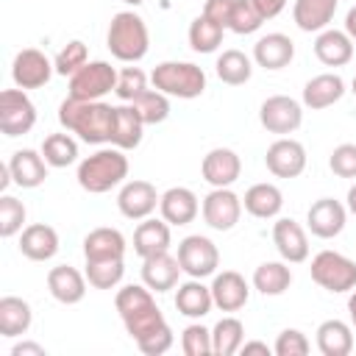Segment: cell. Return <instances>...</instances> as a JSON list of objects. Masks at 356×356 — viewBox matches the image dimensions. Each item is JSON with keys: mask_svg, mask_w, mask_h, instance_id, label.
Wrapping results in <instances>:
<instances>
[{"mask_svg": "<svg viewBox=\"0 0 356 356\" xmlns=\"http://www.w3.org/2000/svg\"><path fill=\"white\" fill-rule=\"evenodd\" d=\"M117 86V70L108 61H86L70 75V97L75 100H103Z\"/></svg>", "mask_w": 356, "mask_h": 356, "instance_id": "obj_7", "label": "cell"}, {"mask_svg": "<svg viewBox=\"0 0 356 356\" xmlns=\"http://www.w3.org/2000/svg\"><path fill=\"white\" fill-rule=\"evenodd\" d=\"M78 186L89 195L111 192L114 186L125 184L128 178V156L120 147H100L78 164Z\"/></svg>", "mask_w": 356, "mask_h": 356, "instance_id": "obj_3", "label": "cell"}, {"mask_svg": "<svg viewBox=\"0 0 356 356\" xmlns=\"http://www.w3.org/2000/svg\"><path fill=\"white\" fill-rule=\"evenodd\" d=\"M131 106L142 117L145 125H159V122H164L170 117V97L164 92H159V89H145L139 97L131 100Z\"/></svg>", "mask_w": 356, "mask_h": 356, "instance_id": "obj_41", "label": "cell"}, {"mask_svg": "<svg viewBox=\"0 0 356 356\" xmlns=\"http://www.w3.org/2000/svg\"><path fill=\"white\" fill-rule=\"evenodd\" d=\"M161 195L156 192V186L150 181H142V178H134V181H125L120 195H117V209L122 217L128 220H145L156 211Z\"/></svg>", "mask_w": 356, "mask_h": 356, "instance_id": "obj_14", "label": "cell"}, {"mask_svg": "<svg viewBox=\"0 0 356 356\" xmlns=\"http://www.w3.org/2000/svg\"><path fill=\"white\" fill-rule=\"evenodd\" d=\"M317 350L323 356H348L353 350V325L345 320H323L317 325Z\"/></svg>", "mask_w": 356, "mask_h": 356, "instance_id": "obj_32", "label": "cell"}, {"mask_svg": "<svg viewBox=\"0 0 356 356\" xmlns=\"http://www.w3.org/2000/svg\"><path fill=\"white\" fill-rule=\"evenodd\" d=\"M178 264L189 278H209L220 267V250L209 236L189 234L178 242Z\"/></svg>", "mask_w": 356, "mask_h": 356, "instance_id": "obj_8", "label": "cell"}, {"mask_svg": "<svg viewBox=\"0 0 356 356\" xmlns=\"http://www.w3.org/2000/svg\"><path fill=\"white\" fill-rule=\"evenodd\" d=\"M11 356H47V350H44V345H39V342L22 339V342H17V345L11 348Z\"/></svg>", "mask_w": 356, "mask_h": 356, "instance_id": "obj_51", "label": "cell"}, {"mask_svg": "<svg viewBox=\"0 0 356 356\" xmlns=\"http://www.w3.org/2000/svg\"><path fill=\"white\" fill-rule=\"evenodd\" d=\"M153 89L164 92L167 97L195 100L206 92V72L192 61H161L150 72Z\"/></svg>", "mask_w": 356, "mask_h": 356, "instance_id": "obj_5", "label": "cell"}, {"mask_svg": "<svg viewBox=\"0 0 356 356\" xmlns=\"http://www.w3.org/2000/svg\"><path fill=\"white\" fill-rule=\"evenodd\" d=\"M312 281L325 289V292H334V295H342V292H350L356 289V261L348 259L345 253H337V250H320L314 259H312Z\"/></svg>", "mask_w": 356, "mask_h": 356, "instance_id": "obj_6", "label": "cell"}, {"mask_svg": "<svg viewBox=\"0 0 356 356\" xmlns=\"http://www.w3.org/2000/svg\"><path fill=\"white\" fill-rule=\"evenodd\" d=\"M58 122L64 131L75 134L86 145H106L111 142L114 128V106L103 100H75L67 97L58 106Z\"/></svg>", "mask_w": 356, "mask_h": 356, "instance_id": "obj_2", "label": "cell"}, {"mask_svg": "<svg viewBox=\"0 0 356 356\" xmlns=\"http://www.w3.org/2000/svg\"><path fill=\"white\" fill-rule=\"evenodd\" d=\"M214 298H211V286L203 284V278H189L184 284H178L175 289V309L178 314L189 317V320H200L211 312Z\"/></svg>", "mask_w": 356, "mask_h": 356, "instance_id": "obj_26", "label": "cell"}, {"mask_svg": "<svg viewBox=\"0 0 356 356\" xmlns=\"http://www.w3.org/2000/svg\"><path fill=\"white\" fill-rule=\"evenodd\" d=\"M342 95H345L342 75L323 72V75H314V78L306 81V86H303V106L312 108V111H320V108H328V106L339 103Z\"/></svg>", "mask_w": 356, "mask_h": 356, "instance_id": "obj_25", "label": "cell"}, {"mask_svg": "<svg viewBox=\"0 0 356 356\" xmlns=\"http://www.w3.org/2000/svg\"><path fill=\"white\" fill-rule=\"evenodd\" d=\"M122 3H128V6H134V8H136V6H142L145 0H122Z\"/></svg>", "mask_w": 356, "mask_h": 356, "instance_id": "obj_56", "label": "cell"}, {"mask_svg": "<svg viewBox=\"0 0 356 356\" xmlns=\"http://www.w3.org/2000/svg\"><path fill=\"white\" fill-rule=\"evenodd\" d=\"M309 350H312V345H309L306 334L298 331V328H284L278 334L275 345H273V353L275 356H306Z\"/></svg>", "mask_w": 356, "mask_h": 356, "instance_id": "obj_47", "label": "cell"}, {"mask_svg": "<svg viewBox=\"0 0 356 356\" xmlns=\"http://www.w3.org/2000/svg\"><path fill=\"white\" fill-rule=\"evenodd\" d=\"M245 342V325L239 317H222L211 328V348L214 356H234Z\"/></svg>", "mask_w": 356, "mask_h": 356, "instance_id": "obj_37", "label": "cell"}, {"mask_svg": "<svg viewBox=\"0 0 356 356\" xmlns=\"http://www.w3.org/2000/svg\"><path fill=\"white\" fill-rule=\"evenodd\" d=\"M86 281L95 289H114L120 286L122 275H125V261L122 259H95L86 261Z\"/></svg>", "mask_w": 356, "mask_h": 356, "instance_id": "obj_40", "label": "cell"}, {"mask_svg": "<svg viewBox=\"0 0 356 356\" xmlns=\"http://www.w3.org/2000/svg\"><path fill=\"white\" fill-rule=\"evenodd\" d=\"M348 222V206H342L334 197H320L306 211V225L317 239H334L345 231Z\"/></svg>", "mask_w": 356, "mask_h": 356, "instance_id": "obj_15", "label": "cell"}, {"mask_svg": "<svg viewBox=\"0 0 356 356\" xmlns=\"http://www.w3.org/2000/svg\"><path fill=\"white\" fill-rule=\"evenodd\" d=\"M264 164L275 178H298L306 170V147L292 136H278L267 147Z\"/></svg>", "mask_w": 356, "mask_h": 356, "instance_id": "obj_13", "label": "cell"}, {"mask_svg": "<svg viewBox=\"0 0 356 356\" xmlns=\"http://www.w3.org/2000/svg\"><path fill=\"white\" fill-rule=\"evenodd\" d=\"M114 309H117L128 337L136 342V348L145 356H161L172 348V342H175L172 328L164 320L161 309L156 306L153 292L145 284L120 286L114 295Z\"/></svg>", "mask_w": 356, "mask_h": 356, "instance_id": "obj_1", "label": "cell"}, {"mask_svg": "<svg viewBox=\"0 0 356 356\" xmlns=\"http://www.w3.org/2000/svg\"><path fill=\"white\" fill-rule=\"evenodd\" d=\"M295 58V42L286 33H267L253 44V61L261 70H284Z\"/></svg>", "mask_w": 356, "mask_h": 356, "instance_id": "obj_24", "label": "cell"}, {"mask_svg": "<svg viewBox=\"0 0 356 356\" xmlns=\"http://www.w3.org/2000/svg\"><path fill=\"white\" fill-rule=\"evenodd\" d=\"M86 61H89V50H86V44H83L81 39H72V42H67V44L56 53V58H53V64H56V75L70 78V75L78 72Z\"/></svg>", "mask_w": 356, "mask_h": 356, "instance_id": "obj_44", "label": "cell"}, {"mask_svg": "<svg viewBox=\"0 0 356 356\" xmlns=\"http://www.w3.org/2000/svg\"><path fill=\"white\" fill-rule=\"evenodd\" d=\"M273 245H275L278 256L289 264H300L309 259V236H306L303 225L295 222L292 217H278L273 222Z\"/></svg>", "mask_w": 356, "mask_h": 356, "instance_id": "obj_17", "label": "cell"}, {"mask_svg": "<svg viewBox=\"0 0 356 356\" xmlns=\"http://www.w3.org/2000/svg\"><path fill=\"white\" fill-rule=\"evenodd\" d=\"M214 70H217V78H220L222 83H228V86H242V83H248L250 75H253V58H250L248 53H242V50H222V53L217 56Z\"/></svg>", "mask_w": 356, "mask_h": 356, "instance_id": "obj_36", "label": "cell"}, {"mask_svg": "<svg viewBox=\"0 0 356 356\" xmlns=\"http://www.w3.org/2000/svg\"><path fill=\"white\" fill-rule=\"evenodd\" d=\"M181 350L186 356H211L214 348H211V331L200 323H189L184 331H181Z\"/></svg>", "mask_w": 356, "mask_h": 356, "instance_id": "obj_45", "label": "cell"}, {"mask_svg": "<svg viewBox=\"0 0 356 356\" xmlns=\"http://www.w3.org/2000/svg\"><path fill=\"white\" fill-rule=\"evenodd\" d=\"M339 0H295L292 19L306 33H320L334 22Z\"/></svg>", "mask_w": 356, "mask_h": 356, "instance_id": "obj_28", "label": "cell"}, {"mask_svg": "<svg viewBox=\"0 0 356 356\" xmlns=\"http://www.w3.org/2000/svg\"><path fill=\"white\" fill-rule=\"evenodd\" d=\"M200 175L209 186H231L242 175V159L231 147H211L200 161Z\"/></svg>", "mask_w": 356, "mask_h": 356, "instance_id": "obj_16", "label": "cell"}, {"mask_svg": "<svg viewBox=\"0 0 356 356\" xmlns=\"http://www.w3.org/2000/svg\"><path fill=\"white\" fill-rule=\"evenodd\" d=\"M292 284V270H289V261H261L256 270H253V289H259L261 295H284Z\"/></svg>", "mask_w": 356, "mask_h": 356, "instance_id": "obj_35", "label": "cell"}, {"mask_svg": "<svg viewBox=\"0 0 356 356\" xmlns=\"http://www.w3.org/2000/svg\"><path fill=\"white\" fill-rule=\"evenodd\" d=\"M106 47L117 61L136 64L150 50V33L136 11H117L106 31Z\"/></svg>", "mask_w": 356, "mask_h": 356, "instance_id": "obj_4", "label": "cell"}, {"mask_svg": "<svg viewBox=\"0 0 356 356\" xmlns=\"http://www.w3.org/2000/svg\"><path fill=\"white\" fill-rule=\"evenodd\" d=\"M345 33L356 42V6H350L348 14H345Z\"/></svg>", "mask_w": 356, "mask_h": 356, "instance_id": "obj_53", "label": "cell"}, {"mask_svg": "<svg viewBox=\"0 0 356 356\" xmlns=\"http://www.w3.org/2000/svg\"><path fill=\"white\" fill-rule=\"evenodd\" d=\"M211 298L220 312H239V309H245V303L250 298V286H248L245 275H239L236 270H222V273H214Z\"/></svg>", "mask_w": 356, "mask_h": 356, "instance_id": "obj_21", "label": "cell"}, {"mask_svg": "<svg viewBox=\"0 0 356 356\" xmlns=\"http://www.w3.org/2000/svg\"><path fill=\"white\" fill-rule=\"evenodd\" d=\"M242 209H245L250 217H256V220H273V217H278L281 209H284V195H281V189H278L275 184L261 181V184H253V186L245 192Z\"/></svg>", "mask_w": 356, "mask_h": 356, "instance_id": "obj_30", "label": "cell"}, {"mask_svg": "<svg viewBox=\"0 0 356 356\" xmlns=\"http://www.w3.org/2000/svg\"><path fill=\"white\" fill-rule=\"evenodd\" d=\"M42 156H44V161H47L50 167H56V170L70 167V164H75V159H78V142L70 136V131H67V134H50V136H44V142H42Z\"/></svg>", "mask_w": 356, "mask_h": 356, "instance_id": "obj_39", "label": "cell"}, {"mask_svg": "<svg viewBox=\"0 0 356 356\" xmlns=\"http://www.w3.org/2000/svg\"><path fill=\"white\" fill-rule=\"evenodd\" d=\"M142 131H145V122L134 111L131 103L114 106V128H111V145L114 147H120V150L139 147L142 145Z\"/></svg>", "mask_w": 356, "mask_h": 356, "instance_id": "obj_34", "label": "cell"}, {"mask_svg": "<svg viewBox=\"0 0 356 356\" xmlns=\"http://www.w3.org/2000/svg\"><path fill=\"white\" fill-rule=\"evenodd\" d=\"M345 200H348V203H345V206H348V211L356 217V184L348 189V197H345Z\"/></svg>", "mask_w": 356, "mask_h": 356, "instance_id": "obj_55", "label": "cell"}, {"mask_svg": "<svg viewBox=\"0 0 356 356\" xmlns=\"http://www.w3.org/2000/svg\"><path fill=\"white\" fill-rule=\"evenodd\" d=\"M36 125V106L25 89H3L0 92V131L6 136H22Z\"/></svg>", "mask_w": 356, "mask_h": 356, "instance_id": "obj_9", "label": "cell"}, {"mask_svg": "<svg viewBox=\"0 0 356 356\" xmlns=\"http://www.w3.org/2000/svg\"><path fill=\"white\" fill-rule=\"evenodd\" d=\"M31 323H33V312H31L28 300H22L17 295L0 298V337L17 339V337L28 334Z\"/></svg>", "mask_w": 356, "mask_h": 356, "instance_id": "obj_33", "label": "cell"}, {"mask_svg": "<svg viewBox=\"0 0 356 356\" xmlns=\"http://www.w3.org/2000/svg\"><path fill=\"white\" fill-rule=\"evenodd\" d=\"M200 214L211 231H231L242 217V197L231 186H211L200 203Z\"/></svg>", "mask_w": 356, "mask_h": 356, "instance_id": "obj_11", "label": "cell"}, {"mask_svg": "<svg viewBox=\"0 0 356 356\" xmlns=\"http://www.w3.org/2000/svg\"><path fill=\"white\" fill-rule=\"evenodd\" d=\"M56 72V64L39 47H22L11 61V78L19 89H42Z\"/></svg>", "mask_w": 356, "mask_h": 356, "instance_id": "obj_12", "label": "cell"}, {"mask_svg": "<svg viewBox=\"0 0 356 356\" xmlns=\"http://www.w3.org/2000/svg\"><path fill=\"white\" fill-rule=\"evenodd\" d=\"M86 284H89L86 273H81V270H75L70 264H56L47 273V292L64 306L81 303L86 298Z\"/></svg>", "mask_w": 356, "mask_h": 356, "instance_id": "obj_20", "label": "cell"}, {"mask_svg": "<svg viewBox=\"0 0 356 356\" xmlns=\"http://www.w3.org/2000/svg\"><path fill=\"white\" fill-rule=\"evenodd\" d=\"M145 89H147V75H145L139 67H122V70L117 72L114 95H117L122 103H131V100L139 97Z\"/></svg>", "mask_w": 356, "mask_h": 356, "instance_id": "obj_46", "label": "cell"}, {"mask_svg": "<svg viewBox=\"0 0 356 356\" xmlns=\"http://www.w3.org/2000/svg\"><path fill=\"white\" fill-rule=\"evenodd\" d=\"M253 6L259 8V14H261L264 22H267V19L278 17V14L286 8V0H253Z\"/></svg>", "mask_w": 356, "mask_h": 356, "instance_id": "obj_50", "label": "cell"}, {"mask_svg": "<svg viewBox=\"0 0 356 356\" xmlns=\"http://www.w3.org/2000/svg\"><path fill=\"white\" fill-rule=\"evenodd\" d=\"M245 356L248 353H261V356H270L273 353V348L267 345V342H259V339H250V342H242V348H239Z\"/></svg>", "mask_w": 356, "mask_h": 356, "instance_id": "obj_52", "label": "cell"}, {"mask_svg": "<svg viewBox=\"0 0 356 356\" xmlns=\"http://www.w3.org/2000/svg\"><path fill=\"white\" fill-rule=\"evenodd\" d=\"M350 92L356 95V75H353V81H350Z\"/></svg>", "mask_w": 356, "mask_h": 356, "instance_id": "obj_57", "label": "cell"}, {"mask_svg": "<svg viewBox=\"0 0 356 356\" xmlns=\"http://www.w3.org/2000/svg\"><path fill=\"white\" fill-rule=\"evenodd\" d=\"M159 211H161V220H167L170 225H189L197 217L200 203L189 186H170L167 192H161Z\"/></svg>", "mask_w": 356, "mask_h": 356, "instance_id": "obj_23", "label": "cell"}, {"mask_svg": "<svg viewBox=\"0 0 356 356\" xmlns=\"http://www.w3.org/2000/svg\"><path fill=\"white\" fill-rule=\"evenodd\" d=\"M19 253L31 261H50L58 253V231L47 222H33L19 231Z\"/></svg>", "mask_w": 356, "mask_h": 356, "instance_id": "obj_22", "label": "cell"}, {"mask_svg": "<svg viewBox=\"0 0 356 356\" xmlns=\"http://www.w3.org/2000/svg\"><path fill=\"white\" fill-rule=\"evenodd\" d=\"M314 56L325 67H345L353 58V39L345 31L325 28L314 39Z\"/></svg>", "mask_w": 356, "mask_h": 356, "instance_id": "obj_27", "label": "cell"}, {"mask_svg": "<svg viewBox=\"0 0 356 356\" xmlns=\"http://www.w3.org/2000/svg\"><path fill=\"white\" fill-rule=\"evenodd\" d=\"M25 217H28V211H25L22 200H17L14 195H3L0 197V236L3 239H11L14 234H19Z\"/></svg>", "mask_w": 356, "mask_h": 356, "instance_id": "obj_43", "label": "cell"}, {"mask_svg": "<svg viewBox=\"0 0 356 356\" xmlns=\"http://www.w3.org/2000/svg\"><path fill=\"white\" fill-rule=\"evenodd\" d=\"M228 11H231V0H206V6H203V14L222 28L228 25Z\"/></svg>", "mask_w": 356, "mask_h": 356, "instance_id": "obj_49", "label": "cell"}, {"mask_svg": "<svg viewBox=\"0 0 356 356\" xmlns=\"http://www.w3.org/2000/svg\"><path fill=\"white\" fill-rule=\"evenodd\" d=\"M328 167L339 178H356V145L353 142L337 145L328 156Z\"/></svg>", "mask_w": 356, "mask_h": 356, "instance_id": "obj_48", "label": "cell"}, {"mask_svg": "<svg viewBox=\"0 0 356 356\" xmlns=\"http://www.w3.org/2000/svg\"><path fill=\"white\" fill-rule=\"evenodd\" d=\"M261 22H264V17L253 6V0H231L225 31H234L239 36H248V33H256L261 28Z\"/></svg>", "mask_w": 356, "mask_h": 356, "instance_id": "obj_42", "label": "cell"}, {"mask_svg": "<svg viewBox=\"0 0 356 356\" xmlns=\"http://www.w3.org/2000/svg\"><path fill=\"white\" fill-rule=\"evenodd\" d=\"M222 33H225L222 25H217L214 19H209L206 14H200L189 25V47L195 53H214L222 44Z\"/></svg>", "mask_w": 356, "mask_h": 356, "instance_id": "obj_38", "label": "cell"}, {"mask_svg": "<svg viewBox=\"0 0 356 356\" xmlns=\"http://www.w3.org/2000/svg\"><path fill=\"white\" fill-rule=\"evenodd\" d=\"M181 264L178 256H170V250L164 253H153L147 259H142V284L150 292H170L178 286V275H181Z\"/></svg>", "mask_w": 356, "mask_h": 356, "instance_id": "obj_19", "label": "cell"}, {"mask_svg": "<svg viewBox=\"0 0 356 356\" xmlns=\"http://www.w3.org/2000/svg\"><path fill=\"white\" fill-rule=\"evenodd\" d=\"M170 245H172V234H170L167 220L145 217L134 231V253L139 259H147L153 253H164V250H170Z\"/></svg>", "mask_w": 356, "mask_h": 356, "instance_id": "obj_29", "label": "cell"}, {"mask_svg": "<svg viewBox=\"0 0 356 356\" xmlns=\"http://www.w3.org/2000/svg\"><path fill=\"white\" fill-rule=\"evenodd\" d=\"M348 317H350V325L356 331V289H350V295H348Z\"/></svg>", "mask_w": 356, "mask_h": 356, "instance_id": "obj_54", "label": "cell"}, {"mask_svg": "<svg viewBox=\"0 0 356 356\" xmlns=\"http://www.w3.org/2000/svg\"><path fill=\"white\" fill-rule=\"evenodd\" d=\"M6 164H8V172H11V184H17L19 189H36V186H42L44 178H47V167H50L44 161L42 150H31V147L14 150Z\"/></svg>", "mask_w": 356, "mask_h": 356, "instance_id": "obj_18", "label": "cell"}, {"mask_svg": "<svg viewBox=\"0 0 356 356\" xmlns=\"http://www.w3.org/2000/svg\"><path fill=\"white\" fill-rule=\"evenodd\" d=\"M259 122L264 131L286 136L303 125V103L289 95H273L259 106Z\"/></svg>", "mask_w": 356, "mask_h": 356, "instance_id": "obj_10", "label": "cell"}, {"mask_svg": "<svg viewBox=\"0 0 356 356\" xmlns=\"http://www.w3.org/2000/svg\"><path fill=\"white\" fill-rule=\"evenodd\" d=\"M125 256V236L117 228H92L83 236V259L95 261V259H122Z\"/></svg>", "mask_w": 356, "mask_h": 356, "instance_id": "obj_31", "label": "cell"}]
</instances>
